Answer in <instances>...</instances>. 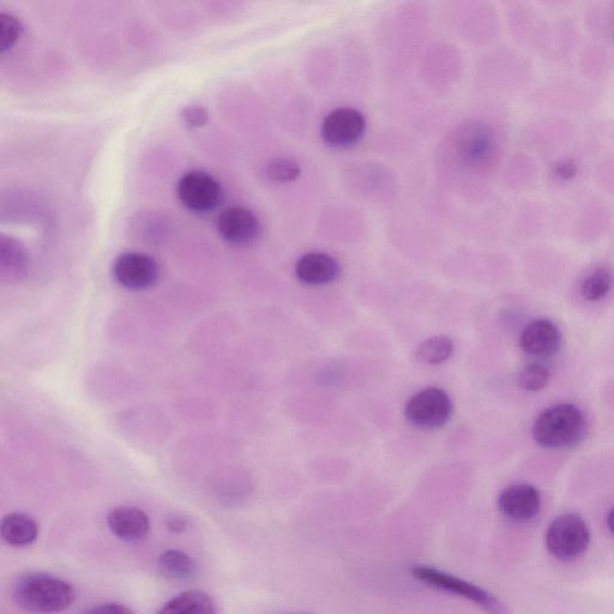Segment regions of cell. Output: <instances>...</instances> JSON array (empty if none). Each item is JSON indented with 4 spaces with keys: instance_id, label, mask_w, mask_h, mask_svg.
<instances>
[{
    "instance_id": "7a4b0ae2",
    "label": "cell",
    "mask_w": 614,
    "mask_h": 614,
    "mask_svg": "<svg viewBox=\"0 0 614 614\" xmlns=\"http://www.w3.org/2000/svg\"><path fill=\"white\" fill-rule=\"evenodd\" d=\"M587 430L585 415L573 403H557L535 419L533 438L546 449H567L580 444Z\"/></svg>"
},
{
    "instance_id": "e0dca14e",
    "label": "cell",
    "mask_w": 614,
    "mask_h": 614,
    "mask_svg": "<svg viewBox=\"0 0 614 614\" xmlns=\"http://www.w3.org/2000/svg\"><path fill=\"white\" fill-rule=\"evenodd\" d=\"M158 614H216V610L207 593L188 591L168 601Z\"/></svg>"
},
{
    "instance_id": "2e32d148",
    "label": "cell",
    "mask_w": 614,
    "mask_h": 614,
    "mask_svg": "<svg viewBox=\"0 0 614 614\" xmlns=\"http://www.w3.org/2000/svg\"><path fill=\"white\" fill-rule=\"evenodd\" d=\"M28 256L14 239H2L0 244V275L4 282L20 281L27 273Z\"/></svg>"
},
{
    "instance_id": "603a6c76",
    "label": "cell",
    "mask_w": 614,
    "mask_h": 614,
    "mask_svg": "<svg viewBox=\"0 0 614 614\" xmlns=\"http://www.w3.org/2000/svg\"><path fill=\"white\" fill-rule=\"evenodd\" d=\"M21 30V22L16 17L6 12L0 14V52H8L16 45Z\"/></svg>"
},
{
    "instance_id": "6da1fadb",
    "label": "cell",
    "mask_w": 614,
    "mask_h": 614,
    "mask_svg": "<svg viewBox=\"0 0 614 614\" xmlns=\"http://www.w3.org/2000/svg\"><path fill=\"white\" fill-rule=\"evenodd\" d=\"M12 598L22 610L35 614H52L68 610L76 600L70 583L44 573H28L18 577Z\"/></svg>"
},
{
    "instance_id": "9a60e30c",
    "label": "cell",
    "mask_w": 614,
    "mask_h": 614,
    "mask_svg": "<svg viewBox=\"0 0 614 614\" xmlns=\"http://www.w3.org/2000/svg\"><path fill=\"white\" fill-rule=\"evenodd\" d=\"M0 531L6 544L24 547L38 539L39 526L32 517L15 513L4 517Z\"/></svg>"
},
{
    "instance_id": "3957f363",
    "label": "cell",
    "mask_w": 614,
    "mask_h": 614,
    "mask_svg": "<svg viewBox=\"0 0 614 614\" xmlns=\"http://www.w3.org/2000/svg\"><path fill=\"white\" fill-rule=\"evenodd\" d=\"M412 574L414 579L425 583L426 586L471 601L472 604L477 605L489 614H509L507 607L495 595L477 585H473L471 582L459 579L457 576L435 568L423 567V565L413 568Z\"/></svg>"
},
{
    "instance_id": "7402d4cb",
    "label": "cell",
    "mask_w": 614,
    "mask_h": 614,
    "mask_svg": "<svg viewBox=\"0 0 614 614\" xmlns=\"http://www.w3.org/2000/svg\"><path fill=\"white\" fill-rule=\"evenodd\" d=\"M302 174L300 166L291 159H275L266 167V176L270 182L291 183Z\"/></svg>"
},
{
    "instance_id": "8fae6325",
    "label": "cell",
    "mask_w": 614,
    "mask_h": 614,
    "mask_svg": "<svg viewBox=\"0 0 614 614\" xmlns=\"http://www.w3.org/2000/svg\"><path fill=\"white\" fill-rule=\"evenodd\" d=\"M498 508L511 521L519 523L532 521L540 513V492L531 484L508 486L498 497Z\"/></svg>"
},
{
    "instance_id": "4316f807",
    "label": "cell",
    "mask_w": 614,
    "mask_h": 614,
    "mask_svg": "<svg viewBox=\"0 0 614 614\" xmlns=\"http://www.w3.org/2000/svg\"><path fill=\"white\" fill-rule=\"evenodd\" d=\"M188 520L184 517L176 516L167 521V527L173 533H183L188 528Z\"/></svg>"
},
{
    "instance_id": "ac0fdd59",
    "label": "cell",
    "mask_w": 614,
    "mask_h": 614,
    "mask_svg": "<svg viewBox=\"0 0 614 614\" xmlns=\"http://www.w3.org/2000/svg\"><path fill=\"white\" fill-rule=\"evenodd\" d=\"M160 574L171 581H188L196 575V564L188 553L167 550L161 553L158 561Z\"/></svg>"
},
{
    "instance_id": "ba28073f",
    "label": "cell",
    "mask_w": 614,
    "mask_h": 614,
    "mask_svg": "<svg viewBox=\"0 0 614 614\" xmlns=\"http://www.w3.org/2000/svg\"><path fill=\"white\" fill-rule=\"evenodd\" d=\"M366 120L352 107H340L331 111L322 123L323 141L333 148H349L365 135Z\"/></svg>"
},
{
    "instance_id": "52a82bcc",
    "label": "cell",
    "mask_w": 614,
    "mask_h": 614,
    "mask_svg": "<svg viewBox=\"0 0 614 614\" xmlns=\"http://www.w3.org/2000/svg\"><path fill=\"white\" fill-rule=\"evenodd\" d=\"M158 262L142 252H125L113 264V276L126 290L144 291L159 280Z\"/></svg>"
},
{
    "instance_id": "7c38bea8",
    "label": "cell",
    "mask_w": 614,
    "mask_h": 614,
    "mask_svg": "<svg viewBox=\"0 0 614 614\" xmlns=\"http://www.w3.org/2000/svg\"><path fill=\"white\" fill-rule=\"evenodd\" d=\"M520 346L533 357H551L562 346L561 330L550 319H535L522 330Z\"/></svg>"
},
{
    "instance_id": "484cf974",
    "label": "cell",
    "mask_w": 614,
    "mask_h": 614,
    "mask_svg": "<svg viewBox=\"0 0 614 614\" xmlns=\"http://www.w3.org/2000/svg\"><path fill=\"white\" fill-rule=\"evenodd\" d=\"M82 614H136L130 607L120 603H106L90 607Z\"/></svg>"
},
{
    "instance_id": "5bb4252c",
    "label": "cell",
    "mask_w": 614,
    "mask_h": 614,
    "mask_svg": "<svg viewBox=\"0 0 614 614\" xmlns=\"http://www.w3.org/2000/svg\"><path fill=\"white\" fill-rule=\"evenodd\" d=\"M108 527L120 540L136 543L148 537L150 520L144 511L134 507H118L107 516Z\"/></svg>"
},
{
    "instance_id": "4fadbf2b",
    "label": "cell",
    "mask_w": 614,
    "mask_h": 614,
    "mask_svg": "<svg viewBox=\"0 0 614 614\" xmlns=\"http://www.w3.org/2000/svg\"><path fill=\"white\" fill-rule=\"evenodd\" d=\"M341 268L333 256L324 252H309L296 264V275L302 284L319 287L333 284L339 278Z\"/></svg>"
},
{
    "instance_id": "cb8c5ba5",
    "label": "cell",
    "mask_w": 614,
    "mask_h": 614,
    "mask_svg": "<svg viewBox=\"0 0 614 614\" xmlns=\"http://www.w3.org/2000/svg\"><path fill=\"white\" fill-rule=\"evenodd\" d=\"M553 176L562 182H570L579 174V166H577L574 160L563 159L556 162L552 167Z\"/></svg>"
},
{
    "instance_id": "83f0119b",
    "label": "cell",
    "mask_w": 614,
    "mask_h": 614,
    "mask_svg": "<svg viewBox=\"0 0 614 614\" xmlns=\"http://www.w3.org/2000/svg\"><path fill=\"white\" fill-rule=\"evenodd\" d=\"M607 527H609V531L614 535V508L610 511L609 516H607Z\"/></svg>"
},
{
    "instance_id": "d6986e66",
    "label": "cell",
    "mask_w": 614,
    "mask_h": 614,
    "mask_svg": "<svg viewBox=\"0 0 614 614\" xmlns=\"http://www.w3.org/2000/svg\"><path fill=\"white\" fill-rule=\"evenodd\" d=\"M455 349L454 341L447 335H435L420 343L417 359L425 365H441L448 361Z\"/></svg>"
},
{
    "instance_id": "30bf717a",
    "label": "cell",
    "mask_w": 614,
    "mask_h": 614,
    "mask_svg": "<svg viewBox=\"0 0 614 614\" xmlns=\"http://www.w3.org/2000/svg\"><path fill=\"white\" fill-rule=\"evenodd\" d=\"M220 237L233 246H248L255 243L261 233L260 220L243 207L224 210L216 220Z\"/></svg>"
},
{
    "instance_id": "5b68a950",
    "label": "cell",
    "mask_w": 614,
    "mask_h": 614,
    "mask_svg": "<svg viewBox=\"0 0 614 614\" xmlns=\"http://www.w3.org/2000/svg\"><path fill=\"white\" fill-rule=\"evenodd\" d=\"M453 402L447 391L429 387L418 391L405 406L408 423L424 430L441 429L453 415Z\"/></svg>"
},
{
    "instance_id": "44dd1931",
    "label": "cell",
    "mask_w": 614,
    "mask_h": 614,
    "mask_svg": "<svg viewBox=\"0 0 614 614\" xmlns=\"http://www.w3.org/2000/svg\"><path fill=\"white\" fill-rule=\"evenodd\" d=\"M550 377L549 367L541 361H532L522 367L519 373V384L523 390L537 393L549 384Z\"/></svg>"
},
{
    "instance_id": "ffe728a7",
    "label": "cell",
    "mask_w": 614,
    "mask_h": 614,
    "mask_svg": "<svg viewBox=\"0 0 614 614\" xmlns=\"http://www.w3.org/2000/svg\"><path fill=\"white\" fill-rule=\"evenodd\" d=\"M613 274L607 268H598L589 274L581 285V296L587 302L595 303L612 291Z\"/></svg>"
},
{
    "instance_id": "8992f818",
    "label": "cell",
    "mask_w": 614,
    "mask_h": 614,
    "mask_svg": "<svg viewBox=\"0 0 614 614\" xmlns=\"http://www.w3.org/2000/svg\"><path fill=\"white\" fill-rule=\"evenodd\" d=\"M177 195L186 209L202 214L219 206L222 190L218 180L210 174L192 171L180 178Z\"/></svg>"
},
{
    "instance_id": "9c48e42d",
    "label": "cell",
    "mask_w": 614,
    "mask_h": 614,
    "mask_svg": "<svg viewBox=\"0 0 614 614\" xmlns=\"http://www.w3.org/2000/svg\"><path fill=\"white\" fill-rule=\"evenodd\" d=\"M457 153L467 165L483 166L497 150V137L490 125L474 122L463 126L456 138Z\"/></svg>"
},
{
    "instance_id": "277c9868",
    "label": "cell",
    "mask_w": 614,
    "mask_h": 614,
    "mask_svg": "<svg viewBox=\"0 0 614 614\" xmlns=\"http://www.w3.org/2000/svg\"><path fill=\"white\" fill-rule=\"evenodd\" d=\"M591 543V531L579 514H564L551 522L546 532L547 550L553 557L569 562L579 558Z\"/></svg>"
},
{
    "instance_id": "d4e9b609",
    "label": "cell",
    "mask_w": 614,
    "mask_h": 614,
    "mask_svg": "<svg viewBox=\"0 0 614 614\" xmlns=\"http://www.w3.org/2000/svg\"><path fill=\"white\" fill-rule=\"evenodd\" d=\"M183 119L191 128H200L207 123L208 113L203 107L189 106L183 111Z\"/></svg>"
}]
</instances>
